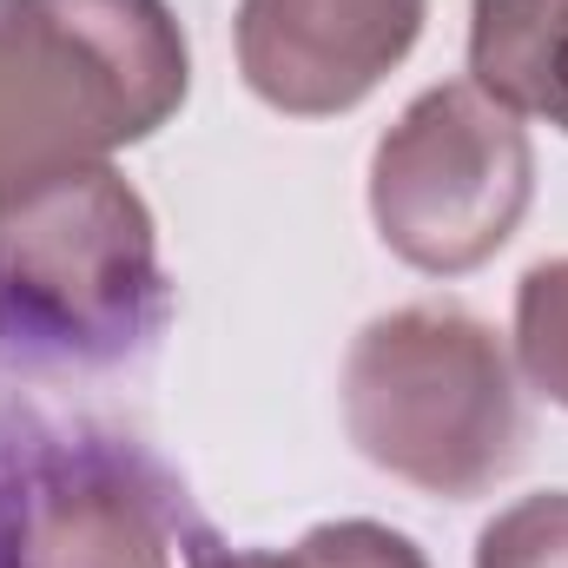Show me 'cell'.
I'll use <instances>...</instances> for the list:
<instances>
[{"label": "cell", "mask_w": 568, "mask_h": 568, "mask_svg": "<svg viewBox=\"0 0 568 568\" xmlns=\"http://www.w3.org/2000/svg\"><path fill=\"white\" fill-rule=\"evenodd\" d=\"M424 20L429 0H239L232 53L272 113L337 120L410 60Z\"/></svg>", "instance_id": "8992f818"}, {"label": "cell", "mask_w": 568, "mask_h": 568, "mask_svg": "<svg viewBox=\"0 0 568 568\" xmlns=\"http://www.w3.org/2000/svg\"><path fill=\"white\" fill-rule=\"evenodd\" d=\"M344 436L424 496L469 503L523 463V390L503 337L456 304L371 317L344 351Z\"/></svg>", "instance_id": "3957f363"}, {"label": "cell", "mask_w": 568, "mask_h": 568, "mask_svg": "<svg viewBox=\"0 0 568 568\" xmlns=\"http://www.w3.org/2000/svg\"><path fill=\"white\" fill-rule=\"evenodd\" d=\"M469 80L568 140V0H469Z\"/></svg>", "instance_id": "52a82bcc"}, {"label": "cell", "mask_w": 568, "mask_h": 568, "mask_svg": "<svg viewBox=\"0 0 568 568\" xmlns=\"http://www.w3.org/2000/svg\"><path fill=\"white\" fill-rule=\"evenodd\" d=\"M185 568H297L291 562V549H225L212 529H199L192 542H185Z\"/></svg>", "instance_id": "8fae6325"}, {"label": "cell", "mask_w": 568, "mask_h": 568, "mask_svg": "<svg viewBox=\"0 0 568 568\" xmlns=\"http://www.w3.org/2000/svg\"><path fill=\"white\" fill-rule=\"evenodd\" d=\"M536 199L529 126L476 80L417 93L371 152V225L424 278L489 265Z\"/></svg>", "instance_id": "5b68a950"}, {"label": "cell", "mask_w": 568, "mask_h": 568, "mask_svg": "<svg viewBox=\"0 0 568 568\" xmlns=\"http://www.w3.org/2000/svg\"><path fill=\"white\" fill-rule=\"evenodd\" d=\"M297 568H429V556L390 523H371V516H344V523H317L297 549Z\"/></svg>", "instance_id": "30bf717a"}, {"label": "cell", "mask_w": 568, "mask_h": 568, "mask_svg": "<svg viewBox=\"0 0 568 568\" xmlns=\"http://www.w3.org/2000/svg\"><path fill=\"white\" fill-rule=\"evenodd\" d=\"M7 404H13V390H7V384H0V417H7Z\"/></svg>", "instance_id": "7c38bea8"}, {"label": "cell", "mask_w": 568, "mask_h": 568, "mask_svg": "<svg viewBox=\"0 0 568 568\" xmlns=\"http://www.w3.org/2000/svg\"><path fill=\"white\" fill-rule=\"evenodd\" d=\"M185 93L172 0H0V199L145 145Z\"/></svg>", "instance_id": "7a4b0ae2"}, {"label": "cell", "mask_w": 568, "mask_h": 568, "mask_svg": "<svg viewBox=\"0 0 568 568\" xmlns=\"http://www.w3.org/2000/svg\"><path fill=\"white\" fill-rule=\"evenodd\" d=\"M476 568H568V489L496 509L476 536Z\"/></svg>", "instance_id": "9c48e42d"}, {"label": "cell", "mask_w": 568, "mask_h": 568, "mask_svg": "<svg viewBox=\"0 0 568 568\" xmlns=\"http://www.w3.org/2000/svg\"><path fill=\"white\" fill-rule=\"evenodd\" d=\"M205 523L140 436L87 417H0V568H172Z\"/></svg>", "instance_id": "277c9868"}, {"label": "cell", "mask_w": 568, "mask_h": 568, "mask_svg": "<svg viewBox=\"0 0 568 568\" xmlns=\"http://www.w3.org/2000/svg\"><path fill=\"white\" fill-rule=\"evenodd\" d=\"M172 324L159 219L106 159L0 199V357L20 371H113Z\"/></svg>", "instance_id": "6da1fadb"}, {"label": "cell", "mask_w": 568, "mask_h": 568, "mask_svg": "<svg viewBox=\"0 0 568 568\" xmlns=\"http://www.w3.org/2000/svg\"><path fill=\"white\" fill-rule=\"evenodd\" d=\"M516 371L536 397L568 410V258H542L516 284Z\"/></svg>", "instance_id": "ba28073f"}]
</instances>
